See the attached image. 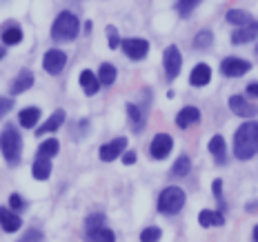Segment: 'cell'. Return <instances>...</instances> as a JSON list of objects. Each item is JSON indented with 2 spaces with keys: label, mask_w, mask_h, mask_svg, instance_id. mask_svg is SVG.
I'll return each instance as SVG.
<instances>
[{
  "label": "cell",
  "mask_w": 258,
  "mask_h": 242,
  "mask_svg": "<svg viewBox=\"0 0 258 242\" xmlns=\"http://www.w3.org/2000/svg\"><path fill=\"white\" fill-rule=\"evenodd\" d=\"M254 38H258V20L254 23L240 27V29H236L232 34V42L234 45H245V42H251Z\"/></svg>",
  "instance_id": "obj_12"
},
{
  "label": "cell",
  "mask_w": 258,
  "mask_h": 242,
  "mask_svg": "<svg viewBox=\"0 0 258 242\" xmlns=\"http://www.w3.org/2000/svg\"><path fill=\"white\" fill-rule=\"evenodd\" d=\"M20 242H45V235H42V231H38V229H29L23 238H20Z\"/></svg>",
  "instance_id": "obj_34"
},
{
  "label": "cell",
  "mask_w": 258,
  "mask_h": 242,
  "mask_svg": "<svg viewBox=\"0 0 258 242\" xmlns=\"http://www.w3.org/2000/svg\"><path fill=\"white\" fill-rule=\"evenodd\" d=\"M247 94H249L251 98H258V83H251L249 87H247Z\"/></svg>",
  "instance_id": "obj_40"
},
{
  "label": "cell",
  "mask_w": 258,
  "mask_h": 242,
  "mask_svg": "<svg viewBox=\"0 0 258 242\" xmlns=\"http://www.w3.org/2000/svg\"><path fill=\"white\" fill-rule=\"evenodd\" d=\"M0 151H3L5 160L9 165L20 163V153H23V138H20L16 127H5V131L0 133Z\"/></svg>",
  "instance_id": "obj_2"
},
{
  "label": "cell",
  "mask_w": 258,
  "mask_h": 242,
  "mask_svg": "<svg viewBox=\"0 0 258 242\" xmlns=\"http://www.w3.org/2000/svg\"><path fill=\"white\" fill-rule=\"evenodd\" d=\"M160 235H163V231L158 227H147V229H143V233H141V242H158Z\"/></svg>",
  "instance_id": "obj_33"
},
{
  "label": "cell",
  "mask_w": 258,
  "mask_h": 242,
  "mask_svg": "<svg viewBox=\"0 0 258 242\" xmlns=\"http://www.w3.org/2000/svg\"><path fill=\"white\" fill-rule=\"evenodd\" d=\"M23 40V29L20 27H7V29L3 31V42L5 45H18V42Z\"/></svg>",
  "instance_id": "obj_26"
},
{
  "label": "cell",
  "mask_w": 258,
  "mask_h": 242,
  "mask_svg": "<svg viewBox=\"0 0 258 242\" xmlns=\"http://www.w3.org/2000/svg\"><path fill=\"white\" fill-rule=\"evenodd\" d=\"M120 49L125 51V56L132 58V60H141V58L147 56L149 42L143 38H125V40H120Z\"/></svg>",
  "instance_id": "obj_5"
},
{
  "label": "cell",
  "mask_w": 258,
  "mask_h": 242,
  "mask_svg": "<svg viewBox=\"0 0 258 242\" xmlns=\"http://www.w3.org/2000/svg\"><path fill=\"white\" fill-rule=\"evenodd\" d=\"M62 122H64V111H62V109H58V111H53V116L45 122V125L38 127V131H36V133H38V136L51 133V131H56L58 127H62Z\"/></svg>",
  "instance_id": "obj_21"
},
{
  "label": "cell",
  "mask_w": 258,
  "mask_h": 242,
  "mask_svg": "<svg viewBox=\"0 0 258 242\" xmlns=\"http://www.w3.org/2000/svg\"><path fill=\"white\" fill-rule=\"evenodd\" d=\"M212 189H214V196H216V198H220V196H223V180H214V185H212Z\"/></svg>",
  "instance_id": "obj_38"
},
{
  "label": "cell",
  "mask_w": 258,
  "mask_h": 242,
  "mask_svg": "<svg viewBox=\"0 0 258 242\" xmlns=\"http://www.w3.org/2000/svg\"><path fill=\"white\" fill-rule=\"evenodd\" d=\"M258 153V122L249 120L234 133V155L238 160H249Z\"/></svg>",
  "instance_id": "obj_1"
},
{
  "label": "cell",
  "mask_w": 258,
  "mask_h": 242,
  "mask_svg": "<svg viewBox=\"0 0 258 242\" xmlns=\"http://www.w3.org/2000/svg\"><path fill=\"white\" fill-rule=\"evenodd\" d=\"M212 80V69L207 67L205 62L196 64V67L191 69V76H189V83L194 85V87H205V85Z\"/></svg>",
  "instance_id": "obj_16"
},
{
  "label": "cell",
  "mask_w": 258,
  "mask_h": 242,
  "mask_svg": "<svg viewBox=\"0 0 258 242\" xmlns=\"http://www.w3.org/2000/svg\"><path fill=\"white\" fill-rule=\"evenodd\" d=\"M127 114H129V120H132V127L136 129H143V125H145V120H143V111L138 109L136 105H127Z\"/></svg>",
  "instance_id": "obj_30"
},
{
  "label": "cell",
  "mask_w": 258,
  "mask_h": 242,
  "mask_svg": "<svg viewBox=\"0 0 258 242\" xmlns=\"http://www.w3.org/2000/svg\"><path fill=\"white\" fill-rule=\"evenodd\" d=\"M78 31H80V23L72 12H62L53 20L51 27V36L56 40H74L78 36Z\"/></svg>",
  "instance_id": "obj_3"
},
{
  "label": "cell",
  "mask_w": 258,
  "mask_h": 242,
  "mask_svg": "<svg viewBox=\"0 0 258 242\" xmlns=\"http://www.w3.org/2000/svg\"><path fill=\"white\" fill-rule=\"evenodd\" d=\"M80 87L85 89V94L87 96H94V94H98V89H100V80H98V76H96L94 71L85 69V71L80 73Z\"/></svg>",
  "instance_id": "obj_17"
},
{
  "label": "cell",
  "mask_w": 258,
  "mask_h": 242,
  "mask_svg": "<svg viewBox=\"0 0 258 242\" xmlns=\"http://www.w3.org/2000/svg\"><path fill=\"white\" fill-rule=\"evenodd\" d=\"M103 224H105L103 213H91V216H87V220H85V231L91 233V231H96V229H103Z\"/></svg>",
  "instance_id": "obj_31"
},
{
  "label": "cell",
  "mask_w": 258,
  "mask_h": 242,
  "mask_svg": "<svg viewBox=\"0 0 258 242\" xmlns=\"http://www.w3.org/2000/svg\"><path fill=\"white\" fill-rule=\"evenodd\" d=\"M107 31H109V47H111V49L120 47V40H118V34H116V27H107Z\"/></svg>",
  "instance_id": "obj_37"
},
{
  "label": "cell",
  "mask_w": 258,
  "mask_h": 242,
  "mask_svg": "<svg viewBox=\"0 0 258 242\" xmlns=\"http://www.w3.org/2000/svg\"><path fill=\"white\" fill-rule=\"evenodd\" d=\"M38 120H40V109L38 107H27V109H23L18 114V122H20V127H25V129L36 127L38 125Z\"/></svg>",
  "instance_id": "obj_18"
},
{
  "label": "cell",
  "mask_w": 258,
  "mask_h": 242,
  "mask_svg": "<svg viewBox=\"0 0 258 242\" xmlns=\"http://www.w3.org/2000/svg\"><path fill=\"white\" fill-rule=\"evenodd\" d=\"M209 153L214 155V160H216L218 165H225L227 163V149H225V140L223 136H214L212 140H209Z\"/></svg>",
  "instance_id": "obj_19"
},
{
  "label": "cell",
  "mask_w": 258,
  "mask_h": 242,
  "mask_svg": "<svg viewBox=\"0 0 258 242\" xmlns=\"http://www.w3.org/2000/svg\"><path fill=\"white\" fill-rule=\"evenodd\" d=\"M227 23H232L236 27H245V25L254 23V20H251V16L247 12H243V9H229L227 12Z\"/></svg>",
  "instance_id": "obj_23"
},
{
  "label": "cell",
  "mask_w": 258,
  "mask_h": 242,
  "mask_svg": "<svg viewBox=\"0 0 258 242\" xmlns=\"http://www.w3.org/2000/svg\"><path fill=\"white\" fill-rule=\"evenodd\" d=\"M212 42H214V34L209 29H203V31H198L196 38H194V47H196V49H207V47H212Z\"/></svg>",
  "instance_id": "obj_28"
},
{
  "label": "cell",
  "mask_w": 258,
  "mask_h": 242,
  "mask_svg": "<svg viewBox=\"0 0 258 242\" xmlns=\"http://www.w3.org/2000/svg\"><path fill=\"white\" fill-rule=\"evenodd\" d=\"M254 242H258V224L254 227Z\"/></svg>",
  "instance_id": "obj_41"
},
{
  "label": "cell",
  "mask_w": 258,
  "mask_h": 242,
  "mask_svg": "<svg viewBox=\"0 0 258 242\" xmlns=\"http://www.w3.org/2000/svg\"><path fill=\"white\" fill-rule=\"evenodd\" d=\"M98 80H100V85H114V80H116V67L111 62H103L100 64V69H98Z\"/></svg>",
  "instance_id": "obj_24"
},
{
  "label": "cell",
  "mask_w": 258,
  "mask_h": 242,
  "mask_svg": "<svg viewBox=\"0 0 258 242\" xmlns=\"http://www.w3.org/2000/svg\"><path fill=\"white\" fill-rule=\"evenodd\" d=\"M58 149H60V144H58L56 138H49V140H45L38 147V155H45V158H53V155L58 153Z\"/></svg>",
  "instance_id": "obj_29"
},
{
  "label": "cell",
  "mask_w": 258,
  "mask_h": 242,
  "mask_svg": "<svg viewBox=\"0 0 258 242\" xmlns=\"http://www.w3.org/2000/svg\"><path fill=\"white\" fill-rule=\"evenodd\" d=\"M0 227H3V231H7V233H14V231H18L23 227V220H20V216H16L12 209L0 207Z\"/></svg>",
  "instance_id": "obj_13"
},
{
  "label": "cell",
  "mask_w": 258,
  "mask_h": 242,
  "mask_svg": "<svg viewBox=\"0 0 258 242\" xmlns=\"http://www.w3.org/2000/svg\"><path fill=\"white\" fill-rule=\"evenodd\" d=\"M198 122H201V111H198L196 107H185V109H180L178 116H176V125H178L180 129L198 125Z\"/></svg>",
  "instance_id": "obj_15"
},
{
  "label": "cell",
  "mask_w": 258,
  "mask_h": 242,
  "mask_svg": "<svg viewBox=\"0 0 258 242\" xmlns=\"http://www.w3.org/2000/svg\"><path fill=\"white\" fill-rule=\"evenodd\" d=\"M125 149H127V138H116V140L103 144L98 155H100V160H105V163H111V160H116L120 153H125Z\"/></svg>",
  "instance_id": "obj_10"
},
{
  "label": "cell",
  "mask_w": 258,
  "mask_h": 242,
  "mask_svg": "<svg viewBox=\"0 0 258 242\" xmlns=\"http://www.w3.org/2000/svg\"><path fill=\"white\" fill-rule=\"evenodd\" d=\"M171 147H174V140H171L169 133H158V136H154L152 144H149V153L156 160H165L169 155Z\"/></svg>",
  "instance_id": "obj_7"
},
{
  "label": "cell",
  "mask_w": 258,
  "mask_h": 242,
  "mask_svg": "<svg viewBox=\"0 0 258 242\" xmlns=\"http://www.w3.org/2000/svg\"><path fill=\"white\" fill-rule=\"evenodd\" d=\"M189 171H191L189 155H180V158L174 163V167H171V174H174V176H187Z\"/></svg>",
  "instance_id": "obj_27"
},
{
  "label": "cell",
  "mask_w": 258,
  "mask_h": 242,
  "mask_svg": "<svg viewBox=\"0 0 258 242\" xmlns=\"http://www.w3.org/2000/svg\"><path fill=\"white\" fill-rule=\"evenodd\" d=\"M9 207H12V211L16 209V211H20V209H25V200L18 196V193H14L12 198H9Z\"/></svg>",
  "instance_id": "obj_36"
},
{
  "label": "cell",
  "mask_w": 258,
  "mask_h": 242,
  "mask_svg": "<svg viewBox=\"0 0 258 242\" xmlns=\"http://www.w3.org/2000/svg\"><path fill=\"white\" fill-rule=\"evenodd\" d=\"M198 222H201L203 227H223L225 218L220 211H209V209H205V211H201V216H198Z\"/></svg>",
  "instance_id": "obj_22"
},
{
  "label": "cell",
  "mask_w": 258,
  "mask_h": 242,
  "mask_svg": "<svg viewBox=\"0 0 258 242\" xmlns=\"http://www.w3.org/2000/svg\"><path fill=\"white\" fill-rule=\"evenodd\" d=\"M182 207H185V191L178 189V187H167V189H163V193H160V198H158V211L160 213L174 216V213H178Z\"/></svg>",
  "instance_id": "obj_4"
},
{
  "label": "cell",
  "mask_w": 258,
  "mask_h": 242,
  "mask_svg": "<svg viewBox=\"0 0 258 242\" xmlns=\"http://www.w3.org/2000/svg\"><path fill=\"white\" fill-rule=\"evenodd\" d=\"M14 109V100L12 98H5V96H0V118H3L7 111Z\"/></svg>",
  "instance_id": "obj_35"
},
{
  "label": "cell",
  "mask_w": 258,
  "mask_h": 242,
  "mask_svg": "<svg viewBox=\"0 0 258 242\" xmlns=\"http://www.w3.org/2000/svg\"><path fill=\"white\" fill-rule=\"evenodd\" d=\"M163 64H165V73H167L169 80H174L176 76L180 73V67H182V56L178 51V47H167L165 49V56H163Z\"/></svg>",
  "instance_id": "obj_6"
},
{
  "label": "cell",
  "mask_w": 258,
  "mask_h": 242,
  "mask_svg": "<svg viewBox=\"0 0 258 242\" xmlns=\"http://www.w3.org/2000/svg\"><path fill=\"white\" fill-rule=\"evenodd\" d=\"M122 163H125V165H134V163H136V153H134V151H125V155H122Z\"/></svg>",
  "instance_id": "obj_39"
},
{
  "label": "cell",
  "mask_w": 258,
  "mask_h": 242,
  "mask_svg": "<svg viewBox=\"0 0 258 242\" xmlns=\"http://www.w3.org/2000/svg\"><path fill=\"white\" fill-rule=\"evenodd\" d=\"M5 56V47H0V58H3Z\"/></svg>",
  "instance_id": "obj_42"
},
{
  "label": "cell",
  "mask_w": 258,
  "mask_h": 242,
  "mask_svg": "<svg viewBox=\"0 0 258 242\" xmlns=\"http://www.w3.org/2000/svg\"><path fill=\"white\" fill-rule=\"evenodd\" d=\"M256 56H258V45H256Z\"/></svg>",
  "instance_id": "obj_43"
},
{
  "label": "cell",
  "mask_w": 258,
  "mask_h": 242,
  "mask_svg": "<svg viewBox=\"0 0 258 242\" xmlns=\"http://www.w3.org/2000/svg\"><path fill=\"white\" fill-rule=\"evenodd\" d=\"M31 85H34V73H31L29 69H23V71H20L18 76L12 80V85H9V91H12L14 96H18V94H23V91L31 89Z\"/></svg>",
  "instance_id": "obj_14"
},
{
  "label": "cell",
  "mask_w": 258,
  "mask_h": 242,
  "mask_svg": "<svg viewBox=\"0 0 258 242\" xmlns=\"http://www.w3.org/2000/svg\"><path fill=\"white\" fill-rule=\"evenodd\" d=\"M229 109L240 118H254L258 114V107L251 105L249 100H245L243 96H232V98H229Z\"/></svg>",
  "instance_id": "obj_11"
},
{
  "label": "cell",
  "mask_w": 258,
  "mask_h": 242,
  "mask_svg": "<svg viewBox=\"0 0 258 242\" xmlns=\"http://www.w3.org/2000/svg\"><path fill=\"white\" fill-rule=\"evenodd\" d=\"M36 180H47L51 176V158H45V155H38L34 163V169H31Z\"/></svg>",
  "instance_id": "obj_20"
},
{
  "label": "cell",
  "mask_w": 258,
  "mask_h": 242,
  "mask_svg": "<svg viewBox=\"0 0 258 242\" xmlns=\"http://www.w3.org/2000/svg\"><path fill=\"white\" fill-rule=\"evenodd\" d=\"M64 64H67V56H64V51H60V49H49L45 53V58H42V67H45V71L51 73V76L60 73L64 69Z\"/></svg>",
  "instance_id": "obj_8"
},
{
  "label": "cell",
  "mask_w": 258,
  "mask_h": 242,
  "mask_svg": "<svg viewBox=\"0 0 258 242\" xmlns=\"http://www.w3.org/2000/svg\"><path fill=\"white\" fill-rule=\"evenodd\" d=\"M249 69H251V64L247 60H243V58H225V60L220 62V71H223L225 76H229V78L245 76Z\"/></svg>",
  "instance_id": "obj_9"
},
{
  "label": "cell",
  "mask_w": 258,
  "mask_h": 242,
  "mask_svg": "<svg viewBox=\"0 0 258 242\" xmlns=\"http://www.w3.org/2000/svg\"><path fill=\"white\" fill-rule=\"evenodd\" d=\"M198 5H201V0H178V3H176V9H178V14L182 18H187Z\"/></svg>",
  "instance_id": "obj_32"
},
{
  "label": "cell",
  "mask_w": 258,
  "mask_h": 242,
  "mask_svg": "<svg viewBox=\"0 0 258 242\" xmlns=\"http://www.w3.org/2000/svg\"><path fill=\"white\" fill-rule=\"evenodd\" d=\"M87 242H116V235H114V231L103 227V229H96L91 233H87Z\"/></svg>",
  "instance_id": "obj_25"
}]
</instances>
